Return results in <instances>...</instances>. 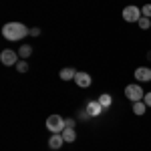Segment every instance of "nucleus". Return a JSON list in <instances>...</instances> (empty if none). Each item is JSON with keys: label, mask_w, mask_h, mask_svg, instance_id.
<instances>
[{"label": "nucleus", "mask_w": 151, "mask_h": 151, "mask_svg": "<svg viewBox=\"0 0 151 151\" xmlns=\"http://www.w3.org/2000/svg\"><path fill=\"white\" fill-rule=\"evenodd\" d=\"M28 32H30V28L22 22H16V20L14 22H6L2 26V36L6 40H10V42H18V40L26 38Z\"/></svg>", "instance_id": "1"}, {"label": "nucleus", "mask_w": 151, "mask_h": 151, "mask_svg": "<svg viewBox=\"0 0 151 151\" xmlns=\"http://www.w3.org/2000/svg\"><path fill=\"white\" fill-rule=\"evenodd\" d=\"M65 127H67V119H65V117L57 115V113L47 117V129L50 133H63Z\"/></svg>", "instance_id": "2"}, {"label": "nucleus", "mask_w": 151, "mask_h": 151, "mask_svg": "<svg viewBox=\"0 0 151 151\" xmlns=\"http://www.w3.org/2000/svg\"><path fill=\"white\" fill-rule=\"evenodd\" d=\"M125 97H127L129 101H143V97H145V91L141 89L139 83H131V85H127L125 87Z\"/></svg>", "instance_id": "3"}, {"label": "nucleus", "mask_w": 151, "mask_h": 151, "mask_svg": "<svg viewBox=\"0 0 151 151\" xmlns=\"http://www.w3.org/2000/svg\"><path fill=\"white\" fill-rule=\"evenodd\" d=\"M18 60H20V55H18L16 50H12V48H4V50L0 52V63H2L4 67H16Z\"/></svg>", "instance_id": "4"}, {"label": "nucleus", "mask_w": 151, "mask_h": 151, "mask_svg": "<svg viewBox=\"0 0 151 151\" xmlns=\"http://www.w3.org/2000/svg\"><path fill=\"white\" fill-rule=\"evenodd\" d=\"M141 16H143V14H141V8L135 6V4H129V6L123 8V20H125V22H139Z\"/></svg>", "instance_id": "5"}, {"label": "nucleus", "mask_w": 151, "mask_h": 151, "mask_svg": "<svg viewBox=\"0 0 151 151\" xmlns=\"http://www.w3.org/2000/svg\"><path fill=\"white\" fill-rule=\"evenodd\" d=\"M75 83H77V87H81V89H89L91 83H93V77H91L89 73H85V70H77Z\"/></svg>", "instance_id": "6"}, {"label": "nucleus", "mask_w": 151, "mask_h": 151, "mask_svg": "<svg viewBox=\"0 0 151 151\" xmlns=\"http://www.w3.org/2000/svg\"><path fill=\"white\" fill-rule=\"evenodd\" d=\"M133 77H135L137 83H147V81H151V69L149 67H139V69H135Z\"/></svg>", "instance_id": "7"}, {"label": "nucleus", "mask_w": 151, "mask_h": 151, "mask_svg": "<svg viewBox=\"0 0 151 151\" xmlns=\"http://www.w3.org/2000/svg\"><path fill=\"white\" fill-rule=\"evenodd\" d=\"M85 111L89 113V117H99L105 109H103V105L99 103V101H89L87 107H85Z\"/></svg>", "instance_id": "8"}, {"label": "nucleus", "mask_w": 151, "mask_h": 151, "mask_svg": "<svg viewBox=\"0 0 151 151\" xmlns=\"http://www.w3.org/2000/svg\"><path fill=\"white\" fill-rule=\"evenodd\" d=\"M63 143H65V139H63L60 133H52V135L48 137V147H50V149H60Z\"/></svg>", "instance_id": "9"}, {"label": "nucleus", "mask_w": 151, "mask_h": 151, "mask_svg": "<svg viewBox=\"0 0 151 151\" xmlns=\"http://www.w3.org/2000/svg\"><path fill=\"white\" fill-rule=\"evenodd\" d=\"M75 75H77V70L73 69V67H65V69L58 70L60 81H75Z\"/></svg>", "instance_id": "10"}, {"label": "nucleus", "mask_w": 151, "mask_h": 151, "mask_svg": "<svg viewBox=\"0 0 151 151\" xmlns=\"http://www.w3.org/2000/svg\"><path fill=\"white\" fill-rule=\"evenodd\" d=\"M60 135H63L65 143H73V141H77V131H75V127H65V131H63Z\"/></svg>", "instance_id": "11"}, {"label": "nucleus", "mask_w": 151, "mask_h": 151, "mask_svg": "<svg viewBox=\"0 0 151 151\" xmlns=\"http://www.w3.org/2000/svg\"><path fill=\"white\" fill-rule=\"evenodd\" d=\"M97 101H99V103L103 105V109H109V107L113 105V97H111L109 93H101V95H99V99H97Z\"/></svg>", "instance_id": "12"}, {"label": "nucleus", "mask_w": 151, "mask_h": 151, "mask_svg": "<svg viewBox=\"0 0 151 151\" xmlns=\"http://www.w3.org/2000/svg\"><path fill=\"white\" fill-rule=\"evenodd\" d=\"M131 109H133V113H135V115H145V111H147L149 107H147V105L143 103V101H135Z\"/></svg>", "instance_id": "13"}, {"label": "nucleus", "mask_w": 151, "mask_h": 151, "mask_svg": "<svg viewBox=\"0 0 151 151\" xmlns=\"http://www.w3.org/2000/svg\"><path fill=\"white\" fill-rule=\"evenodd\" d=\"M18 55H20V58L28 60V57L32 55V47H30V45H20V48H18Z\"/></svg>", "instance_id": "14"}, {"label": "nucleus", "mask_w": 151, "mask_h": 151, "mask_svg": "<svg viewBox=\"0 0 151 151\" xmlns=\"http://www.w3.org/2000/svg\"><path fill=\"white\" fill-rule=\"evenodd\" d=\"M137 24H139L141 30H149V28H151V18H147V16H141Z\"/></svg>", "instance_id": "15"}, {"label": "nucleus", "mask_w": 151, "mask_h": 151, "mask_svg": "<svg viewBox=\"0 0 151 151\" xmlns=\"http://www.w3.org/2000/svg\"><path fill=\"white\" fill-rule=\"evenodd\" d=\"M14 69L18 70V73H26V70H28V60H24V58H20V60L16 63V67H14Z\"/></svg>", "instance_id": "16"}, {"label": "nucleus", "mask_w": 151, "mask_h": 151, "mask_svg": "<svg viewBox=\"0 0 151 151\" xmlns=\"http://www.w3.org/2000/svg\"><path fill=\"white\" fill-rule=\"evenodd\" d=\"M141 14L147 16V18H151V4H143V6H141Z\"/></svg>", "instance_id": "17"}, {"label": "nucleus", "mask_w": 151, "mask_h": 151, "mask_svg": "<svg viewBox=\"0 0 151 151\" xmlns=\"http://www.w3.org/2000/svg\"><path fill=\"white\" fill-rule=\"evenodd\" d=\"M28 36H40V28H38V26H32L30 32H28Z\"/></svg>", "instance_id": "18"}, {"label": "nucleus", "mask_w": 151, "mask_h": 151, "mask_svg": "<svg viewBox=\"0 0 151 151\" xmlns=\"http://www.w3.org/2000/svg\"><path fill=\"white\" fill-rule=\"evenodd\" d=\"M143 103L147 105V107H151V91H147V93H145V97H143Z\"/></svg>", "instance_id": "19"}, {"label": "nucleus", "mask_w": 151, "mask_h": 151, "mask_svg": "<svg viewBox=\"0 0 151 151\" xmlns=\"http://www.w3.org/2000/svg\"><path fill=\"white\" fill-rule=\"evenodd\" d=\"M75 125H77V121H75V119H67V127H75Z\"/></svg>", "instance_id": "20"}, {"label": "nucleus", "mask_w": 151, "mask_h": 151, "mask_svg": "<svg viewBox=\"0 0 151 151\" xmlns=\"http://www.w3.org/2000/svg\"><path fill=\"white\" fill-rule=\"evenodd\" d=\"M149 58H151V52H149Z\"/></svg>", "instance_id": "21"}]
</instances>
